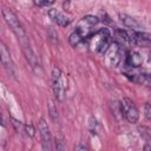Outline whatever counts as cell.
Masks as SVG:
<instances>
[{
	"mask_svg": "<svg viewBox=\"0 0 151 151\" xmlns=\"http://www.w3.org/2000/svg\"><path fill=\"white\" fill-rule=\"evenodd\" d=\"M2 17L6 21V24L11 27V29L13 31V33L17 35L18 40L20 41V44H25V42H28V39H27V35L21 26V24L19 22L17 15L11 11V9H7V8H2Z\"/></svg>",
	"mask_w": 151,
	"mask_h": 151,
	"instance_id": "6da1fadb",
	"label": "cell"
},
{
	"mask_svg": "<svg viewBox=\"0 0 151 151\" xmlns=\"http://www.w3.org/2000/svg\"><path fill=\"white\" fill-rule=\"evenodd\" d=\"M120 107H122V112H123L124 117L127 119L129 123L134 124V123L138 122L139 113H138V110L134 106L132 100H130L129 98H124L120 101Z\"/></svg>",
	"mask_w": 151,
	"mask_h": 151,
	"instance_id": "7a4b0ae2",
	"label": "cell"
},
{
	"mask_svg": "<svg viewBox=\"0 0 151 151\" xmlns=\"http://www.w3.org/2000/svg\"><path fill=\"white\" fill-rule=\"evenodd\" d=\"M63 77H61V71L58 67H54L52 71V87H53V92L54 96L57 98V100L61 101L64 99V92H65V87L63 85Z\"/></svg>",
	"mask_w": 151,
	"mask_h": 151,
	"instance_id": "3957f363",
	"label": "cell"
},
{
	"mask_svg": "<svg viewBox=\"0 0 151 151\" xmlns=\"http://www.w3.org/2000/svg\"><path fill=\"white\" fill-rule=\"evenodd\" d=\"M98 22H99V19L97 17H94V15H85L84 18H81L78 21L76 31H78L83 35V38L84 37H87L90 34L91 27L96 26Z\"/></svg>",
	"mask_w": 151,
	"mask_h": 151,
	"instance_id": "277c9868",
	"label": "cell"
},
{
	"mask_svg": "<svg viewBox=\"0 0 151 151\" xmlns=\"http://www.w3.org/2000/svg\"><path fill=\"white\" fill-rule=\"evenodd\" d=\"M38 130L40 132L41 137V143H42V149L44 150H52V142H51V132L47 126V123L45 119H40L38 123Z\"/></svg>",
	"mask_w": 151,
	"mask_h": 151,
	"instance_id": "5b68a950",
	"label": "cell"
},
{
	"mask_svg": "<svg viewBox=\"0 0 151 151\" xmlns=\"http://www.w3.org/2000/svg\"><path fill=\"white\" fill-rule=\"evenodd\" d=\"M0 59H1V64L4 66V68L6 70V72L11 76H13V64H12V59H11V54L7 50V47L1 42L0 45Z\"/></svg>",
	"mask_w": 151,
	"mask_h": 151,
	"instance_id": "8992f818",
	"label": "cell"
},
{
	"mask_svg": "<svg viewBox=\"0 0 151 151\" xmlns=\"http://www.w3.org/2000/svg\"><path fill=\"white\" fill-rule=\"evenodd\" d=\"M21 46H22V51H24V53H25L26 60L28 61V64L31 65V67L37 72V71L40 68V63H39L38 58L35 57L34 52L32 51L29 44H28V42H25V44H22Z\"/></svg>",
	"mask_w": 151,
	"mask_h": 151,
	"instance_id": "52a82bcc",
	"label": "cell"
},
{
	"mask_svg": "<svg viewBox=\"0 0 151 151\" xmlns=\"http://www.w3.org/2000/svg\"><path fill=\"white\" fill-rule=\"evenodd\" d=\"M131 40L136 45L140 46H149L151 45V34L145 32H132L130 34Z\"/></svg>",
	"mask_w": 151,
	"mask_h": 151,
	"instance_id": "ba28073f",
	"label": "cell"
},
{
	"mask_svg": "<svg viewBox=\"0 0 151 151\" xmlns=\"http://www.w3.org/2000/svg\"><path fill=\"white\" fill-rule=\"evenodd\" d=\"M47 14H48V17H50L57 25H59V26H61V27H66V26H68V24H70V19H68L64 13L59 12L58 9L52 8V9L48 11Z\"/></svg>",
	"mask_w": 151,
	"mask_h": 151,
	"instance_id": "9c48e42d",
	"label": "cell"
},
{
	"mask_svg": "<svg viewBox=\"0 0 151 151\" xmlns=\"http://www.w3.org/2000/svg\"><path fill=\"white\" fill-rule=\"evenodd\" d=\"M119 18H120V21H122L126 27L131 28L132 31H134V29H140V28H142V25H140L134 18H132V17H130V15H127V14L120 13V14H119Z\"/></svg>",
	"mask_w": 151,
	"mask_h": 151,
	"instance_id": "30bf717a",
	"label": "cell"
},
{
	"mask_svg": "<svg viewBox=\"0 0 151 151\" xmlns=\"http://www.w3.org/2000/svg\"><path fill=\"white\" fill-rule=\"evenodd\" d=\"M143 63V59L138 52H130L126 57V64L132 67H139Z\"/></svg>",
	"mask_w": 151,
	"mask_h": 151,
	"instance_id": "8fae6325",
	"label": "cell"
},
{
	"mask_svg": "<svg viewBox=\"0 0 151 151\" xmlns=\"http://www.w3.org/2000/svg\"><path fill=\"white\" fill-rule=\"evenodd\" d=\"M100 38H101V39H100V41H99V44H98V46H97V51H98L99 53H105V52L109 50L110 44H111L110 37H100Z\"/></svg>",
	"mask_w": 151,
	"mask_h": 151,
	"instance_id": "7c38bea8",
	"label": "cell"
},
{
	"mask_svg": "<svg viewBox=\"0 0 151 151\" xmlns=\"http://www.w3.org/2000/svg\"><path fill=\"white\" fill-rule=\"evenodd\" d=\"M48 113H50V118L53 123H57L58 120V111H57V106L54 104V101L52 99L48 100Z\"/></svg>",
	"mask_w": 151,
	"mask_h": 151,
	"instance_id": "4fadbf2b",
	"label": "cell"
},
{
	"mask_svg": "<svg viewBox=\"0 0 151 151\" xmlns=\"http://www.w3.org/2000/svg\"><path fill=\"white\" fill-rule=\"evenodd\" d=\"M81 40H83V35H81L78 31H74V32L70 35V38H68L70 45H71V46H73V47H77V46L81 42Z\"/></svg>",
	"mask_w": 151,
	"mask_h": 151,
	"instance_id": "5bb4252c",
	"label": "cell"
},
{
	"mask_svg": "<svg viewBox=\"0 0 151 151\" xmlns=\"http://www.w3.org/2000/svg\"><path fill=\"white\" fill-rule=\"evenodd\" d=\"M122 57H123V50H122L120 46H117L113 57H111V65H112L113 67L118 66V64H119L120 60H122Z\"/></svg>",
	"mask_w": 151,
	"mask_h": 151,
	"instance_id": "9a60e30c",
	"label": "cell"
},
{
	"mask_svg": "<svg viewBox=\"0 0 151 151\" xmlns=\"http://www.w3.org/2000/svg\"><path fill=\"white\" fill-rule=\"evenodd\" d=\"M47 37H48V39H50L54 45L58 44V34H57V31H55L53 27H48V28H47Z\"/></svg>",
	"mask_w": 151,
	"mask_h": 151,
	"instance_id": "2e32d148",
	"label": "cell"
},
{
	"mask_svg": "<svg viewBox=\"0 0 151 151\" xmlns=\"http://www.w3.org/2000/svg\"><path fill=\"white\" fill-rule=\"evenodd\" d=\"M11 120H12V124H13V126H14V129H15V131H17L18 133H19V132H22V131L25 130V125H22L21 122H18V120L14 119V118H12Z\"/></svg>",
	"mask_w": 151,
	"mask_h": 151,
	"instance_id": "e0dca14e",
	"label": "cell"
},
{
	"mask_svg": "<svg viewBox=\"0 0 151 151\" xmlns=\"http://www.w3.org/2000/svg\"><path fill=\"white\" fill-rule=\"evenodd\" d=\"M88 127H90V131L92 133H96V129H97V120L94 117H91L90 118V124H88Z\"/></svg>",
	"mask_w": 151,
	"mask_h": 151,
	"instance_id": "ac0fdd59",
	"label": "cell"
},
{
	"mask_svg": "<svg viewBox=\"0 0 151 151\" xmlns=\"http://www.w3.org/2000/svg\"><path fill=\"white\" fill-rule=\"evenodd\" d=\"M144 112H145V117H146L149 120H151V101H149V103L145 104V106H144Z\"/></svg>",
	"mask_w": 151,
	"mask_h": 151,
	"instance_id": "d6986e66",
	"label": "cell"
},
{
	"mask_svg": "<svg viewBox=\"0 0 151 151\" xmlns=\"http://www.w3.org/2000/svg\"><path fill=\"white\" fill-rule=\"evenodd\" d=\"M25 132H26V134H27L28 137H33V136H34V127H33L31 124L25 125Z\"/></svg>",
	"mask_w": 151,
	"mask_h": 151,
	"instance_id": "ffe728a7",
	"label": "cell"
},
{
	"mask_svg": "<svg viewBox=\"0 0 151 151\" xmlns=\"http://www.w3.org/2000/svg\"><path fill=\"white\" fill-rule=\"evenodd\" d=\"M55 149L57 150H60V151L66 149V145L63 142V139H55Z\"/></svg>",
	"mask_w": 151,
	"mask_h": 151,
	"instance_id": "44dd1931",
	"label": "cell"
},
{
	"mask_svg": "<svg viewBox=\"0 0 151 151\" xmlns=\"http://www.w3.org/2000/svg\"><path fill=\"white\" fill-rule=\"evenodd\" d=\"M55 0H42V6H50L54 2Z\"/></svg>",
	"mask_w": 151,
	"mask_h": 151,
	"instance_id": "7402d4cb",
	"label": "cell"
},
{
	"mask_svg": "<svg viewBox=\"0 0 151 151\" xmlns=\"http://www.w3.org/2000/svg\"><path fill=\"white\" fill-rule=\"evenodd\" d=\"M76 150H87V146L79 144V145H77V146H76Z\"/></svg>",
	"mask_w": 151,
	"mask_h": 151,
	"instance_id": "603a6c76",
	"label": "cell"
},
{
	"mask_svg": "<svg viewBox=\"0 0 151 151\" xmlns=\"http://www.w3.org/2000/svg\"><path fill=\"white\" fill-rule=\"evenodd\" d=\"M33 1H34L35 5H38V6H42V0H33Z\"/></svg>",
	"mask_w": 151,
	"mask_h": 151,
	"instance_id": "cb8c5ba5",
	"label": "cell"
}]
</instances>
